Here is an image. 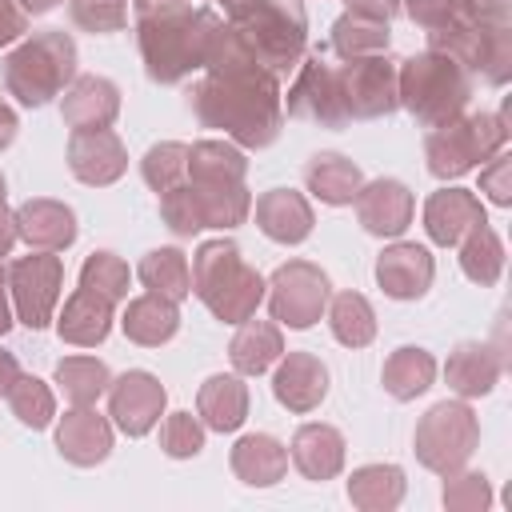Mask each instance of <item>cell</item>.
I'll return each mask as SVG.
<instances>
[{"mask_svg": "<svg viewBox=\"0 0 512 512\" xmlns=\"http://www.w3.org/2000/svg\"><path fill=\"white\" fill-rule=\"evenodd\" d=\"M16 240H20V228H16V212L4 204V196H0V256H8L12 248H16Z\"/></svg>", "mask_w": 512, "mask_h": 512, "instance_id": "52", "label": "cell"}, {"mask_svg": "<svg viewBox=\"0 0 512 512\" xmlns=\"http://www.w3.org/2000/svg\"><path fill=\"white\" fill-rule=\"evenodd\" d=\"M508 144V120L504 112H460L448 124L428 128L424 136V160L436 180H460L476 164L492 160Z\"/></svg>", "mask_w": 512, "mask_h": 512, "instance_id": "7", "label": "cell"}, {"mask_svg": "<svg viewBox=\"0 0 512 512\" xmlns=\"http://www.w3.org/2000/svg\"><path fill=\"white\" fill-rule=\"evenodd\" d=\"M60 284H64V264L56 252L28 248V256H16L8 264V296H12L16 320L32 332L48 328L56 320Z\"/></svg>", "mask_w": 512, "mask_h": 512, "instance_id": "11", "label": "cell"}, {"mask_svg": "<svg viewBox=\"0 0 512 512\" xmlns=\"http://www.w3.org/2000/svg\"><path fill=\"white\" fill-rule=\"evenodd\" d=\"M280 356H284V332L276 320L248 316L236 324V336L228 344V360L240 376H264Z\"/></svg>", "mask_w": 512, "mask_h": 512, "instance_id": "31", "label": "cell"}, {"mask_svg": "<svg viewBox=\"0 0 512 512\" xmlns=\"http://www.w3.org/2000/svg\"><path fill=\"white\" fill-rule=\"evenodd\" d=\"M52 376H56V384H60L68 404H96L112 384L108 364L96 360V356H64Z\"/></svg>", "mask_w": 512, "mask_h": 512, "instance_id": "41", "label": "cell"}, {"mask_svg": "<svg viewBox=\"0 0 512 512\" xmlns=\"http://www.w3.org/2000/svg\"><path fill=\"white\" fill-rule=\"evenodd\" d=\"M432 380H436V356L420 344L396 348L380 368V384L392 400H416L432 388Z\"/></svg>", "mask_w": 512, "mask_h": 512, "instance_id": "33", "label": "cell"}, {"mask_svg": "<svg viewBox=\"0 0 512 512\" xmlns=\"http://www.w3.org/2000/svg\"><path fill=\"white\" fill-rule=\"evenodd\" d=\"M204 128L224 132L240 148H268L284 128V92L280 80L256 64L204 72L188 96Z\"/></svg>", "mask_w": 512, "mask_h": 512, "instance_id": "1", "label": "cell"}, {"mask_svg": "<svg viewBox=\"0 0 512 512\" xmlns=\"http://www.w3.org/2000/svg\"><path fill=\"white\" fill-rule=\"evenodd\" d=\"M16 228H20V240L36 252H64L76 244V212L64 204V200H52V196H32L16 208Z\"/></svg>", "mask_w": 512, "mask_h": 512, "instance_id": "21", "label": "cell"}, {"mask_svg": "<svg viewBox=\"0 0 512 512\" xmlns=\"http://www.w3.org/2000/svg\"><path fill=\"white\" fill-rule=\"evenodd\" d=\"M484 204L476 192L468 188H436L428 200H424V232L432 244L440 248H456L464 232H472L476 224H484Z\"/></svg>", "mask_w": 512, "mask_h": 512, "instance_id": "20", "label": "cell"}, {"mask_svg": "<svg viewBox=\"0 0 512 512\" xmlns=\"http://www.w3.org/2000/svg\"><path fill=\"white\" fill-rule=\"evenodd\" d=\"M112 300H104L100 292L92 288H76L68 300H64V312L56 316V332L64 344L72 348H96L108 340L112 332Z\"/></svg>", "mask_w": 512, "mask_h": 512, "instance_id": "27", "label": "cell"}, {"mask_svg": "<svg viewBox=\"0 0 512 512\" xmlns=\"http://www.w3.org/2000/svg\"><path fill=\"white\" fill-rule=\"evenodd\" d=\"M224 32V16L212 4L192 0H164L136 8V44L148 80L180 84L192 72H204L216 40Z\"/></svg>", "mask_w": 512, "mask_h": 512, "instance_id": "2", "label": "cell"}, {"mask_svg": "<svg viewBox=\"0 0 512 512\" xmlns=\"http://www.w3.org/2000/svg\"><path fill=\"white\" fill-rule=\"evenodd\" d=\"M136 8H148V4H164V0H132Z\"/></svg>", "mask_w": 512, "mask_h": 512, "instance_id": "58", "label": "cell"}, {"mask_svg": "<svg viewBox=\"0 0 512 512\" xmlns=\"http://www.w3.org/2000/svg\"><path fill=\"white\" fill-rule=\"evenodd\" d=\"M480 444V416L472 412L468 400H440L432 404L412 432V452L416 460L436 472V476H452L460 468H468L472 452Z\"/></svg>", "mask_w": 512, "mask_h": 512, "instance_id": "8", "label": "cell"}, {"mask_svg": "<svg viewBox=\"0 0 512 512\" xmlns=\"http://www.w3.org/2000/svg\"><path fill=\"white\" fill-rule=\"evenodd\" d=\"M272 368H276L272 372V396L288 412L304 416V412L320 408V400L328 396V368H324L320 356H312V352H284Z\"/></svg>", "mask_w": 512, "mask_h": 512, "instance_id": "19", "label": "cell"}, {"mask_svg": "<svg viewBox=\"0 0 512 512\" xmlns=\"http://www.w3.org/2000/svg\"><path fill=\"white\" fill-rule=\"evenodd\" d=\"M252 216H256V228L276 244H300V240H308V232L316 224L308 196L296 192V188L260 192L256 204H252Z\"/></svg>", "mask_w": 512, "mask_h": 512, "instance_id": "23", "label": "cell"}, {"mask_svg": "<svg viewBox=\"0 0 512 512\" xmlns=\"http://www.w3.org/2000/svg\"><path fill=\"white\" fill-rule=\"evenodd\" d=\"M224 20H228V32L236 36L240 52L268 76L284 80L304 60L308 16H304L300 0H252L248 8H240Z\"/></svg>", "mask_w": 512, "mask_h": 512, "instance_id": "4", "label": "cell"}, {"mask_svg": "<svg viewBox=\"0 0 512 512\" xmlns=\"http://www.w3.org/2000/svg\"><path fill=\"white\" fill-rule=\"evenodd\" d=\"M120 328L132 344L160 348L180 332V308H176V300H168L160 292H144V296L128 300V308L120 316Z\"/></svg>", "mask_w": 512, "mask_h": 512, "instance_id": "30", "label": "cell"}, {"mask_svg": "<svg viewBox=\"0 0 512 512\" xmlns=\"http://www.w3.org/2000/svg\"><path fill=\"white\" fill-rule=\"evenodd\" d=\"M208 4H216V8H224V16H232V12H240V8H248L252 0H208Z\"/></svg>", "mask_w": 512, "mask_h": 512, "instance_id": "57", "label": "cell"}, {"mask_svg": "<svg viewBox=\"0 0 512 512\" xmlns=\"http://www.w3.org/2000/svg\"><path fill=\"white\" fill-rule=\"evenodd\" d=\"M204 436H208V428H204V420L192 416V412H168L164 424H160V448H164V456H172V460H192V456H200Z\"/></svg>", "mask_w": 512, "mask_h": 512, "instance_id": "46", "label": "cell"}, {"mask_svg": "<svg viewBox=\"0 0 512 512\" xmlns=\"http://www.w3.org/2000/svg\"><path fill=\"white\" fill-rule=\"evenodd\" d=\"M128 284H132L128 264H124L116 252H108V248L92 252V256L80 264V288H92V292H100V296L112 300V304L128 300Z\"/></svg>", "mask_w": 512, "mask_h": 512, "instance_id": "43", "label": "cell"}, {"mask_svg": "<svg viewBox=\"0 0 512 512\" xmlns=\"http://www.w3.org/2000/svg\"><path fill=\"white\" fill-rule=\"evenodd\" d=\"M140 176H144V184L160 196V192H168L172 184H180L184 176H188V144H180V140H160V144H152L148 152H144V160H140Z\"/></svg>", "mask_w": 512, "mask_h": 512, "instance_id": "44", "label": "cell"}, {"mask_svg": "<svg viewBox=\"0 0 512 512\" xmlns=\"http://www.w3.org/2000/svg\"><path fill=\"white\" fill-rule=\"evenodd\" d=\"M400 12L428 36V32H452L488 16L512 20V0H400Z\"/></svg>", "mask_w": 512, "mask_h": 512, "instance_id": "26", "label": "cell"}, {"mask_svg": "<svg viewBox=\"0 0 512 512\" xmlns=\"http://www.w3.org/2000/svg\"><path fill=\"white\" fill-rule=\"evenodd\" d=\"M456 260H460V272L472 280V284H480V288H492L496 280H500V272H504V240L496 236V228L484 220V224H476L472 232H464L460 236V244H456Z\"/></svg>", "mask_w": 512, "mask_h": 512, "instance_id": "37", "label": "cell"}, {"mask_svg": "<svg viewBox=\"0 0 512 512\" xmlns=\"http://www.w3.org/2000/svg\"><path fill=\"white\" fill-rule=\"evenodd\" d=\"M56 452L76 468H96L112 452V420L92 404H72L56 420Z\"/></svg>", "mask_w": 512, "mask_h": 512, "instance_id": "17", "label": "cell"}, {"mask_svg": "<svg viewBox=\"0 0 512 512\" xmlns=\"http://www.w3.org/2000/svg\"><path fill=\"white\" fill-rule=\"evenodd\" d=\"M16 324V312H12V296H8V268L0 264V336Z\"/></svg>", "mask_w": 512, "mask_h": 512, "instance_id": "54", "label": "cell"}, {"mask_svg": "<svg viewBox=\"0 0 512 512\" xmlns=\"http://www.w3.org/2000/svg\"><path fill=\"white\" fill-rule=\"evenodd\" d=\"M232 472L240 484L248 488H272L276 480H284L288 472V448L268 436V432H248L232 444V456H228Z\"/></svg>", "mask_w": 512, "mask_h": 512, "instance_id": "29", "label": "cell"}, {"mask_svg": "<svg viewBox=\"0 0 512 512\" xmlns=\"http://www.w3.org/2000/svg\"><path fill=\"white\" fill-rule=\"evenodd\" d=\"M472 92H476V76L444 52L424 48L408 60H396L400 108L420 128H436V124H448L452 116H460L468 108Z\"/></svg>", "mask_w": 512, "mask_h": 512, "instance_id": "5", "label": "cell"}, {"mask_svg": "<svg viewBox=\"0 0 512 512\" xmlns=\"http://www.w3.org/2000/svg\"><path fill=\"white\" fill-rule=\"evenodd\" d=\"M160 220L168 224L172 236L204 232V212H200V200H196V188L188 184V176L180 184H172L168 192H160Z\"/></svg>", "mask_w": 512, "mask_h": 512, "instance_id": "45", "label": "cell"}, {"mask_svg": "<svg viewBox=\"0 0 512 512\" xmlns=\"http://www.w3.org/2000/svg\"><path fill=\"white\" fill-rule=\"evenodd\" d=\"M136 276H140V284L148 288V292H160V296H168V300H184V296H192V268H188V256L180 252V248H152V252H144V260L136 264Z\"/></svg>", "mask_w": 512, "mask_h": 512, "instance_id": "38", "label": "cell"}, {"mask_svg": "<svg viewBox=\"0 0 512 512\" xmlns=\"http://www.w3.org/2000/svg\"><path fill=\"white\" fill-rule=\"evenodd\" d=\"M344 448L348 444H344L340 428H332V424H300L296 436H292V444H288V460L296 464V472L304 480L324 484V480L340 476Z\"/></svg>", "mask_w": 512, "mask_h": 512, "instance_id": "25", "label": "cell"}, {"mask_svg": "<svg viewBox=\"0 0 512 512\" xmlns=\"http://www.w3.org/2000/svg\"><path fill=\"white\" fill-rule=\"evenodd\" d=\"M404 468L400 464H360L348 476V500L360 512H392L404 500Z\"/></svg>", "mask_w": 512, "mask_h": 512, "instance_id": "34", "label": "cell"}, {"mask_svg": "<svg viewBox=\"0 0 512 512\" xmlns=\"http://www.w3.org/2000/svg\"><path fill=\"white\" fill-rule=\"evenodd\" d=\"M500 372H504V356L484 340H460L444 364V380L460 400L488 396L500 384Z\"/></svg>", "mask_w": 512, "mask_h": 512, "instance_id": "24", "label": "cell"}, {"mask_svg": "<svg viewBox=\"0 0 512 512\" xmlns=\"http://www.w3.org/2000/svg\"><path fill=\"white\" fill-rule=\"evenodd\" d=\"M328 328H332V336L344 344V348H368L372 340H376V312H372V304H368V296H360V292H336V296H328Z\"/></svg>", "mask_w": 512, "mask_h": 512, "instance_id": "39", "label": "cell"}, {"mask_svg": "<svg viewBox=\"0 0 512 512\" xmlns=\"http://www.w3.org/2000/svg\"><path fill=\"white\" fill-rule=\"evenodd\" d=\"M4 400H8L12 416H16L24 428H32V432L48 428L52 416H56V396H52V388H48L40 376H20Z\"/></svg>", "mask_w": 512, "mask_h": 512, "instance_id": "42", "label": "cell"}, {"mask_svg": "<svg viewBox=\"0 0 512 512\" xmlns=\"http://www.w3.org/2000/svg\"><path fill=\"white\" fill-rule=\"evenodd\" d=\"M248 156L232 140H196L188 148V180L200 184H244Z\"/></svg>", "mask_w": 512, "mask_h": 512, "instance_id": "36", "label": "cell"}, {"mask_svg": "<svg viewBox=\"0 0 512 512\" xmlns=\"http://www.w3.org/2000/svg\"><path fill=\"white\" fill-rule=\"evenodd\" d=\"M336 84H340V104L352 120H380L400 108L396 96V60L388 52L376 56H352L336 64Z\"/></svg>", "mask_w": 512, "mask_h": 512, "instance_id": "12", "label": "cell"}, {"mask_svg": "<svg viewBox=\"0 0 512 512\" xmlns=\"http://www.w3.org/2000/svg\"><path fill=\"white\" fill-rule=\"evenodd\" d=\"M388 44H392L388 20L360 16V12H348V8L332 20V32H328V52H336L340 60L376 56V52H388Z\"/></svg>", "mask_w": 512, "mask_h": 512, "instance_id": "35", "label": "cell"}, {"mask_svg": "<svg viewBox=\"0 0 512 512\" xmlns=\"http://www.w3.org/2000/svg\"><path fill=\"white\" fill-rule=\"evenodd\" d=\"M196 188V200H200V212H204V228H236L252 216V192L248 184H200V180H188Z\"/></svg>", "mask_w": 512, "mask_h": 512, "instance_id": "40", "label": "cell"}, {"mask_svg": "<svg viewBox=\"0 0 512 512\" xmlns=\"http://www.w3.org/2000/svg\"><path fill=\"white\" fill-rule=\"evenodd\" d=\"M360 184H364L360 164H352V160L340 156V152H316V156L304 164V188H308L320 204H332V208L352 204L356 192H360Z\"/></svg>", "mask_w": 512, "mask_h": 512, "instance_id": "32", "label": "cell"}, {"mask_svg": "<svg viewBox=\"0 0 512 512\" xmlns=\"http://www.w3.org/2000/svg\"><path fill=\"white\" fill-rule=\"evenodd\" d=\"M480 192H484L496 208H508V204H512V156H508L504 148L480 168Z\"/></svg>", "mask_w": 512, "mask_h": 512, "instance_id": "49", "label": "cell"}, {"mask_svg": "<svg viewBox=\"0 0 512 512\" xmlns=\"http://www.w3.org/2000/svg\"><path fill=\"white\" fill-rule=\"evenodd\" d=\"M60 116L72 132H92V128H112L120 116V88L108 76H76L64 88Z\"/></svg>", "mask_w": 512, "mask_h": 512, "instance_id": "22", "label": "cell"}, {"mask_svg": "<svg viewBox=\"0 0 512 512\" xmlns=\"http://www.w3.org/2000/svg\"><path fill=\"white\" fill-rule=\"evenodd\" d=\"M352 204H356L360 228H364L368 236H384V240L404 236V228L412 224V212H416V200H412L408 184H400V180H392V176L364 180Z\"/></svg>", "mask_w": 512, "mask_h": 512, "instance_id": "15", "label": "cell"}, {"mask_svg": "<svg viewBox=\"0 0 512 512\" xmlns=\"http://www.w3.org/2000/svg\"><path fill=\"white\" fill-rule=\"evenodd\" d=\"M20 376H24V372H20V360H16L12 352H4V348H0V396H8V392H12V384H16Z\"/></svg>", "mask_w": 512, "mask_h": 512, "instance_id": "53", "label": "cell"}, {"mask_svg": "<svg viewBox=\"0 0 512 512\" xmlns=\"http://www.w3.org/2000/svg\"><path fill=\"white\" fill-rule=\"evenodd\" d=\"M328 296H332V284H328V272L312 260H288L280 264L272 276H268V312L280 328H312L324 308H328Z\"/></svg>", "mask_w": 512, "mask_h": 512, "instance_id": "10", "label": "cell"}, {"mask_svg": "<svg viewBox=\"0 0 512 512\" xmlns=\"http://www.w3.org/2000/svg\"><path fill=\"white\" fill-rule=\"evenodd\" d=\"M16 132H20V116H16V112H12V108L0 100V152H4V148L16 140Z\"/></svg>", "mask_w": 512, "mask_h": 512, "instance_id": "55", "label": "cell"}, {"mask_svg": "<svg viewBox=\"0 0 512 512\" xmlns=\"http://www.w3.org/2000/svg\"><path fill=\"white\" fill-rule=\"evenodd\" d=\"M428 48L452 56L492 88H504L512 80V20L504 16L472 20L452 32H428Z\"/></svg>", "mask_w": 512, "mask_h": 512, "instance_id": "9", "label": "cell"}, {"mask_svg": "<svg viewBox=\"0 0 512 512\" xmlns=\"http://www.w3.org/2000/svg\"><path fill=\"white\" fill-rule=\"evenodd\" d=\"M60 0H20V8L28 12V16H44V12H52Z\"/></svg>", "mask_w": 512, "mask_h": 512, "instance_id": "56", "label": "cell"}, {"mask_svg": "<svg viewBox=\"0 0 512 512\" xmlns=\"http://www.w3.org/2000/svg\"><path fill=\"white\" fill-rule=\"evenodd\" d=\"M128 168V148L112 128H92V132H72L68 140V172L88 184V188H108L124 176Z\"/></svg>", "mask_w": 512, "mask_h": 512, "instance_id": "16", "label": "cell"}, {"mask_svg": "<svg viewBox=\"0 0 512 512\" xmlns=\"http://www.w3.org/2000/svg\"><path fill=\"white\" fill-rule=\"evenodd\" d=\"M76 80V40L64 28L24 36L4 56V88L24 108H44Z\"/></svg>", "mask_w": 512, "mask_h": 512, "instance_id": "6", "label": "cell"}, {"mask_svg": "<svg viewBox=\"0 0 512 512\" xmlns=\"http://www.w3.org/2000/svg\"><path fill=\"white\" fill-rule=\"evenodd\" d=\"M432 276H436V260L424 244L396 240L376 256V284L392 300H420L432 288Z\"/></svg>", "mask_w": 512, "mask_h": 512, "instance_id": "18", "label": "cell"}, {"mask_svg": "<svg viewBox=\"0 0 512 512\" xmlns=\"http://www.w3.org/2000/svg\"><path fill=\"white\" fill-rule=\"evenodd\" d=\"M440 500H444L448 512H488L492 508V484H488L484 472L460 468V472L444 476V496Z\"/></svg>", "mask_w": 512, "mask_h": 512, "instance_id": "47", "label": "cell"}, {"mask_svg": "<svg viewBox=\"0 0 512 512\" xmlns=\"http://www.w3.org/2000/svg\"><path fill=\"white\" fill-rule=\"evenodd\" d=\"M28 32V12L20 8V0H0V48L24 40Z\"/></svg>", "mask_w": 512, "mask_h": 512, "instance_id": "50", "label": "cell"}, {"mask_svg": "<svg viewBox=\"0 0 512 512\" xmlns=\"http://www.w3.org/2000/svg\"><path fill=\"white\" fill-rule=\"evenodd\" d=\"M68 16L80 32L108 36L128 24V0H68Z\"/></svg>", "mask_w": 512, "mask_h": 512, "instance_id": "48", "label": "cell"}, {"mask_svg": "<svg viewBox=\"0 0 512 512\" xmlns=\"http://www.w3.org/2000/svg\"><path fill=\"white\" fill-rule=\"evenodd\" d=\"M196 416L212 432H236L248 416V384L240 372H216L196 392Z\"/></svg>", "mask_w": 512, "mask_h": 512, "instance_id": "28", "label": "cell"}, {"mask_svg": "<svg viewBox=\"0 0 512 512\" xmlns=\"http://www.w3.org/2000/svg\"><path fill=\"white\" fill-rule=\"evenodd\" d=\"M348 12H360V16H376V20H388L400 16V0H344Z\"/></svg>", "mask_w": 512, "mask_h": 512, "instance_id": "51", "label": "cell"}, {"mask_svg": "<svg viewBox=\"0 0 512 512\" xmlns=\"http://www.w3.org/2000/svg\"><path fill=\"white\" fill-rule=\"evenodd\" d=\"M188 268H192L196 300L224 324H240V320L256 316V308L264 304L268 280L240 256V244L228 236L204 240Z\"/></svg>", "mask_w": 512, "mask_h": 512, "instance_id": "3", "label": "cell"}, {"mask_svg": "<svg viewBox=\"0 0 512 512\" xmlns=\"http://www.w3.org/2000/svg\"><path fill=\"white\" fill-rule=\"evenodd\" d=\"M164 404H168L164 384L144 368H128L108 384V420L124 436H148L160 424Z\"/></svg>", "mask_w": 512, "mask_h": 512, "instance_id": "14", "label": "cell"}, {"mask_svg": "<svg viewBox=\"0 0 512 512\" xmlns=\"http://www.w3.org/2000/svg\"><path fill=\"white\" fill-rule=\"evenodd\" d=\"M0 196H4V172H0Z\"/></svg>", "mask_w": 512, "mask_h": 512, "instance_id": "59", "label": "cell"}, {"mask_svg": "<svg viewBox=\"0 0 512 512\" xmlns=\"http://www.w3.org/2000/svg\"><path fill=\"white\" fill-rule=\"evenodd\" d=\"M284 108L288 116L296 120H308V124H320V128H344L348 124V112L340 104V84H336V64L328 60V52H312L296 64V76L288 84V96H284Z\"/></svg>", "mask_w": 512, "mask_h": 512, "instance_id": "13", "label": "cell"}]
</instances>
